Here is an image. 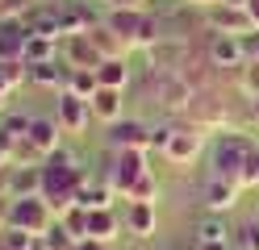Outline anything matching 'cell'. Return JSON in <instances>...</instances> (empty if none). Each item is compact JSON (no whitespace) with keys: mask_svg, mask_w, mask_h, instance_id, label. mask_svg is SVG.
<instances>
[{"mask_svg":"<svg viewBox=\"0 0 259 250\" xmlns=\"http://www.w3.org/2000/svg\"><path fill=\"white\" fill-rule=\"evenodd\" d=\"M42 188H38V196L46 200V205L55 209V217H63L71 205H75V196H79V183L88 179V171L79 167V159L71 155V150H55V155H46L42 159Z\"/></svg>","mask_w":259,"mask_h":250,"instance_id":"cell-1","label":"cell"},{"mask_svg":"<svg viewBox=\"0 0 259 250\" xmlns=\"http://www.w3.org/2000/svg\"><path fill=\"white\" fill-rule=\"evenodd\" d=\"M105 21L121 33V42L130 50H151L159 38H163L151 9H105Z\"/></svg>","mask_w":259,"mask_h":250,"instance_id":"cell-2","label":"cell"},{"mask_svg":"<svg viewBox=\"0 0 259 250\" xmlns=\"http://www.w3.org/2000/svg\"><path fill=\"white\" fill-rule=\"evenodd\" d=\"M251 138L247 133H234V129H222L218 138H213V146H209V175H222V179H242V163H247V155H251ZM242 188V183H238Z\"/></svg>","mask_w":259,"mask_h":250,"instance_id":"cell-3","label":"cell"},{"mask_svg":"<svg viewBox=\"0 0 259 250\" xmlns=\"http://www.w3.org/2000/svg\"><path fill=\"white\" fill-rule=\"evenodd\" d=\"M201 150H205V125H197V121H171L159 159H167L171 167H192L201 159Z\"/></svg>","mask_w":259,"mask_h":250,"instance_id":"cell-4","label":"cell"},{"mask_svg":"<svg viewBox=\"0 0 259 250\" xmlns=\"http://www.w3.org/2000/svg\"><path fill=\"white\" fill-rule=\"evenodd\" d=\"M147 171H151V150H109L101 175L113 183L117 196H130V188H134Z\"/></svg>","mask_w":259,"mask_h":250,"instance_id":"cell-5","label":"cell"},{"mask_svg":"<svg viewBox=\"0 0 259 250\" xmlns=\"http://www.w3.org/2000/svg\"><path fill=\"white\" fill-rule=\"evenodd\" d=\"M55 221H59V217H55V209L46 205L42 196H17L9 205V225L13 229H25V233H38V238H42Z\"/></svg>","mask_w":259,"mask_h":250,"instance_id":"cell-6","label":"cell"},{"mask_svg":"<svg viewBox=\"0 0 259 250\" xmlns=\"http://www.w3.org/2000/svg\"><path fill=\"white\" fill-rule=\"evenodd\" d=\"M205 59L218 67V71H238L242 63V42L234 38V33H209L205 29Z\"/></svg>","mask_w":259,"mask_h":250,"instance_id":"cell-7","label":"cell"},{"mask_svg":"<svg viewBox=\"0 0 259 250\" xmlns=\"http://www.w3.org/2000/svg\"><path fill=\"white\" fill-rule=\"evenodd\" d=\"M55 121L63 125V133H84L88 121H92V105L75 92H59L55 100Z\"/></svg>","mask_w":259,"mask_h":250,"instance_id":"cell-8","label":"cell"},{"mask_svg":"<svg viewBox=\"0 0 259 250\" xmlns=\"http://www.w3.org/2000/svg\"><path fill=\"white\" fill-rule=\"evenodd\" d=\"M109 150H151V125L138 117H121L109 125Z\"/></svg>","mask_w":259,"mask_h":250,"instance_id":"cell-9","label":"cell"},{"mask_svg":"<svg viewBox=\"0 0 259 250\" xmlns=\"http://www.w3.org/2000/svg\"><path fill=\"white\" fill-rule=\"evenodd\" d=\"M205 29L209 33H247V29H255L251 25V17H247V9H238V5H209L205 9Z\"/></svg>","mask_w":259,"mask_h":250,"instance_id":"cell-10","label":"cell"},{"mask_svg":"<svg viewBox=\"0 0 259 250\" xmlns=\"http://www.w3.org/2000/svg\"><path fill=\"white\" fill-rule=\"evenodd\" d=\"M155 225H159L155 205H147V200H130V205H125V233H130L134 242L155 238Z\"/></svg>","mask_w":259,"mask_h":250,"instance_id":"cell-11","label":"cell"},{"mask_svg":"<svg viewBox=\"0 0 259 250\" xmlns=\"http://www.w3.org/2000/svg\"><path fill=\"white\" fill-rule=\"evenodd\" d=\"M42 188V171L38 167H9V171H0V192L5 196H38Z\"/></svg>","mask_w":259,"mask_h":250,"instance_id":"cell-12","label":"cell"},{"mask_svg":"<svg viewBox=\"0 0 259 250\" xmlns=\"http://www.w3.org/2000/svg\"><path fill=\"white\" fill-rule=\"evenodd\" d=\"M59 59L67 67H96L101 63V50L92 46L88 33H67V38L59 42Z\"/></svg>","mask_w":259,"mask_h":250,"instance_id":"cell-13","label":"cell"},{"mask_svg":"<svg viewBox=\"0 0 259 250\" xmlns=\"http://www.w3.org/2000/svg\"><path fill=\"white\" fill-rule=\"evenodd\" d=\"M238 192H242V188H238L234 179L209 175V179H205V188H201V200H205V209H209V213H226V209H234Z\"/></svg>","mask_w":259,"mask_h":250,"instance_id":"cell-14","label":"cell"},{"mask_svg":"<svg viewBox=\"0 0 259 250\" xmlns=\"http://www.w3.org/2000/svg\"><path fill=\"white\" fill-rule=\"evenodd\" d=\"M29 33L34 29H29L25 17H5V21H0V59H21Z\"/></svg>","mask_w":259,"mask_h":250,"instance_id":"cell-15","label":"cell"},{"mask_svg":"<svg viewBox=\"0 0 259 250\" xmlns=\"http://www.w3.org/2000/svg\"><path fill=\"white\" fill-rule=\"evenodd\" d=\"M88 105H92V117H96V121H105V125H113V121H121L125 88H96Z\"/></svg>","mask_w":259,"mask_h":250,"instance_id":"cell-16","label":"cell"},{"mask_svg":"<svg viewBox=\"0 0 259 250\" xmlns=\"http://www.w3.org/2000/svg\"><path fill=\"white\" fill-rule=\"evenodd\" d=\"M113 183L105 175H88L84 183H79V196H75V205H84V209H113Z\"/></svg>","mask_w":259,"mask_h":250,"instance_id":"cell-17","label":"cell"},{"mask_svg":"<svg viewBox=\"0 0 259 250\" xmlns=\"http://www.w3.org/2000/svg\"><path fill=\"white\" fill-rule=\"evenodd\" d=\"M29 142H34L42 155H55L63 146V125L55 117H34V121H29Z\"/></svg>","mask_w":259,"mask_h":250,"instance_id":"cell-18","label":"cell"},{"mask_svg":"<svg viewBox=\"0 0 259 250\" xmlns=\"http://www.w3.org/2000/svg\"><path fill=\"white\" fill-rule=\"evenodd\" d=\"M88 38H92V46H96V50H101V59H121V55H130V46L121 42V33L113 29L105 17L88 29Z\"/></svg>","mask_w":259,"mask_h":250,"instance_id":"cell-19","label":"cell"},{"mask_svg":"<svg viewBox=\"0 0 259 250\" xmlns=\"http://www.w3.org/2000/svg\"><path fill=\"white\" fill-rule=\"evenodd\" d=\"M121 233V217L113 209H88V238H101V242H113Z\"/></svg>","mask_w":259,"mask_h":250,"instance_id":"cell-20","label":"cell"},{"mask_svg":"<svg viewBox=\"0 0 259 250\" xmlns=\"http://www.w3.org/2000/svg\"><path fill=\"white\" fill-rule=\"evenodd\" d=\"M29 83L63 92V83H67V63H59V59H51V63H34V67H29Z\"/></svg>","mask_w":259,"mask_h":250,"instance_id":"cell-21","label":"cell"},{"mask_svg":"<svg viewBox=\"0 0 259 250\" xmlns=\"http://www.w3.org/2000/svg\"><path fill=\"white\" fill-rule=\"evenodd\" d=\"M59 42L63 38H46V33H29V42H25V50H21V59L34 67V63H51V59H59Z\"/></svg>","mask_w":259,"mask_h":250,"instance_id":"cell-22","label":"cell"},{"mask_svg":"<svg viewBox=\"0 0 259 250\" xmlns=\"http://www.w3.org/2000/svg\"><path fill=\"white\" fill-rule=\"evenodd\" d=\"M101 88V79H96V67H67V83H63V92H75L92 100V92Z\"/></svg>","mask_w":259,"mask_h":250,"instance_id":"cell-23","label":"cell"},{"mask_svg":"<svg viewBox=\"0 0 259 250\" xmlns=\"http://www.w3.org/2000/svg\"><path fill=\"white\" fill-rule=\"evenodd\" d=\"M96 79H101V88H125V83H130L125 55L121 59H101V63H96Z\"/></svg>","mask_w":259,"mask_h":250,"instance_id":"cell-24","label":"cell"},{"mask_svg":"<svg viewBox=\"0 0 259 250\" xmlns=\"http://www.w3.org/2000/svg\"><path fill=\"white\" fill-rule=\"evenodd\" d=\"M230 233L234 229L222 221V213H205L201 221H197V242H226Z\"/></svg>","mask_w":259,"mask_h":250,"instance_id":"cell-25","label":"cell"},{"mask_svg":"<svg viewBox=\"0 0 259 250\" xmlns=\"http://www.w3.org/2000/svg\"><path fill=\"white\" fill-rule=\"evenodd\" d=\"M234 250H259V217H247V221H238L234 233H230Z\"/></svg>","mask_w":259,"mask_h":250,"instance_id":"cell-26","label":"cell"},{"mask_svg":"<svg viewBox=\"0 0 259 250\" xmlns=\"http://www.w3.org/2000/svg\"><path fill=\"white\" fill-rule=\"evenodd\" d=\"M42 242H46V250H75V242H79V238H75V233L63 225V221H55L51 229L42 233Z\"/></svg>","mask_w":259,"mask_h":250,"instance_id":"cell-27","label":"cell"},{"mask_svg":"<svg viewBox=\"0 0 259 250\" xmlns=\"http://www.w3.org/2000/svg\"><path fill=\"white\" fill-rule=\"evenodd\" d=\"M238 92L247 100H259V63H242L238 67Z\"/></svg>","mask_w":259,"mask_h":250,"instance_id":"cell-28","label":"cell"},{"mask_svg":"<svg viewBox=\"0 0 259 250\" xmlns=\"http://www.w3.org/2000/svg\"><path fill=\"white\" fill-rule=\"evenodd\" d=\"M125 200H147V205H155V200H159V179H155V171L142 175L134 188H130V196H125Z\"/></svg>","mask_w":259,"mask_h":250,"instance_id":"cell-29","label":"cell"},{"mask_svg":"<svg viewBox=\"0 0 259 250\" xmlns=\"http://www.w3.org/2000/svg\"><path fill=\"white\" fill-rule=\"evenodd\" d=\"M59 221L67 225V229L75 233V238H88V209H84V205H71L67 213L59 217Z\"/></svg>","mask_w":259,"mask_h":250,"instance_id":"cell-30","label":"cell"},{"mask_svg":"<svg viewBox=\"0 0 259 250\" xmlns=\"http://www.w3.org/2000/svg\"><path fill=\"white\" fill-rule=\"evenodd\" d=\"M242 188H259V146H251V155H247V163H242Z\"/></svg>","mask_w":259,"mask_h":250,"instance_id":"cell-31","label":"cell"},{"mask_svg":"<svg viewBox=\"0 0 259 250\" xmlns=\"http://www.w3.org/2000/svg\"><path fill=\"white\" fill-rule=\"evenodd\" d=\"M29 13V0H0V21L5 17H25Z\"/></svg>","mask_w":259,"mask_h":250,"instance_id":"cell-32","label":"cell"},{"mask_svg":"<svg viewBox=\"0 0 259 250\" xmlns=\"http://www.w3.org/2000/svg\"><path fill=\"white\" fill-rule=\"evenodd\" d=\"M75 250H117V246H113V242H101V238H79Z\"/></svg>","mask_w":259,"mask_h":250,"instance_id":"cell-33","label":"cell"},{"mask_svg":"<svg viewBox=\"0 0 259 250\" xmlns=\"http://www.w3.org/2000/svg\"><path fill=\"white\" fill-rule=\"evenodd\" d=\"M9 205H13V196H5V192H0V229L9 225Z\"/></svg>","mask_w":259,"mask_h":250,"instance_id":"cell-34","label":"cell"},{"mask_svg":"<svg viewBox=\"0 0 259 250\" xmlns=\"http://www.w3.org/2000/svg\"><path fill=\"white\" fill-rule=\"evenodd\" d=\"M197 250H234V242L226 238V242H197Z\"/></svg>","mask_w":259,"mask_h":250,"instance_id":"cell-35","label":"cell"},{"mask_svg":"<svg viewBox=\"0 0 259 250\" xmlns=\"http://www.w3.org/2000/svg\"><path fill=\"white\" fill-rule=\"evenodd\" d=\"M105 9H142L138 0H105Z\"/></svg>","mask_w":259,"mask_h":250,"instance_id":"cell-36","label":"cell"},{"mask_svg":"<svg viewBox=\"0 0 259 250\" xmlns=\"http://www.w3.org/2000/svg\"><path fill=\"white\" fill-rule=\"evenodd\" d=\"M247 17H251V25L259 29V0H247Z\"/></svg>","mask_w":259,"mask_h":250,"instance_id":"cell-37","label":"cell"},{"mask_svg":"<svg viewBox=\"0 0 259 250\" xmlns=\"http://www.w3.org/2000/svg\"><path fill=\"white\" fill-rule=\"evenodd\" d=\"M188 5H197V9H209V5H222V0H188Z\"/></svg>","mask_w":259,"mask_h":250,"instance_id":"cell-38","label":"cell"},{"mask_svg":"<svg viewBox=\"0 0 259 250\" xmlns=\"http://www.w3.org/2000/svg\"><path fill=\"white\" fill-rule=\"evenodd\" d=\"M29 250H46V242H42V238H34V242H29Z\"/></svg>","mask_w":259,"mask_h":250,"instance_id":"cell-39","label":"cell"},{"mask_svg":"<svg viewBox=\"0 0 259 250\" xmlns=\"http://www.w3.org/2000/svg\"><path fill=\"white\" fill-rule=\"evenodd\" d=\"M222 5H238V9H247V0H222Z\"/></svg>","mask_w":259,"mask_h":250,"instance_id":"cell-40","label":"cell"},{"mask_svg":"<svg viewBox=\"0 0 259 250\" xmlns=\"http://www.w3.org/2000/svg\"><path fill=\"white\" fill-rule=\"evenodd\" d=\"M0 250H5V229H0Z\"/></svg>","mask_w":259,"mask_h":250,"instance_id":"cell-41","label":"cell"},{"mask_svg":"<svg viewBox=\"0 0 259 250\" xmlns=\"http://www.w3.org/2000/svg\"><path fill=\"white\" fill-rule=\"evenodd\" d=\"M255 121H259V100H255Z\"/></svg>","mask_w":259,"mask_h":250,"instance_id":"cell-42","label":"cell"},{"mask_svg":"<svg viewBox=\"0 0 259 250\" xmlns=\"http://www.w3.org/2000/svg\"><path fill=\"white\" fill-rule=\"evenodd\" d=\"M167 250H188V246H167Z\"/></svg>","mask_w":259,"mask_h":250,"instance_id":"cell-43","label":"cell"},{"mask_svg":"<svg viewBox=\"0 0 259 250\" xmlns=\"http://www.w3.org/2000/svg\"><path fill=\"white\" fill-rule=\"evenodd\" d=\"M138 5H142V9H147V0H138Z\"/></svg>","mask_w":259,"mask_h":250,"instance_id":"cell-44","label":"cell"}]
</instances>
